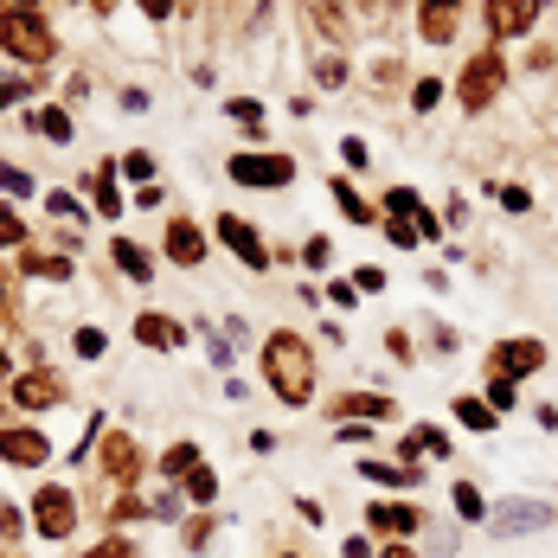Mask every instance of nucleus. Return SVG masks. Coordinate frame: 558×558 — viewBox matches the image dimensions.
<instances>
[{
	"instance_id": "nucleus-1",
	"label": "nucleus",
	"mask_w": 558,
	"mask_h": 558,
	"mask_svg": "<svg viewBox=\"0 0 558 558\" xmlns=\"http://www.w3.org/2000/svg\"><path fill=\"white\" fill-rule=\"evenodd\" d=\"M264 379H270V391L289 411L315 404V353H308V340L295 335V328H277V335L264 340Z\"/></svg>"
},
{
	"instance_id": "nucleus-2",
	"label": "nucleus",
	"mask_w": 558,
	"mask_h": 558,
	"mask_svg": "<svg viewBox=\"0 0 558 558\" xmlns=\"http://www.w3.org/2000/svg\"><path fill=\"white\" fill-rule=\"evenodd\" d=\"M507 97V52L501 46H475L456 71V104L462 116H488Z\"/></svg>"
},
{
	"instance_id": "nucleus-3",
	"label": "nucleus",
	"mask_w": 558,
	"mask_h": 558,
	"mask_svg": "<svg viewBox=\"0 0 558 558\" xmlns=\"http://www.w3.org/2000/svg\"><path fill=\"white\" fill-rule=\"evenodd\" d=\"M0 52L20 64H52L58 33L46 26V13H0Z\"/></svg>"
},
{
	"instance_id": "nucleus-4",
	"label": "nucleus",
	"mask_w": 558,
	"mask_h": 558,
	"mask_svg": "<svg viewBox=\"0 0 558 558\" xmlns=\"http://www.w3.org/2000/svg\"><path fill=\"white\" fill-rule=\"evenodd\" d=\"M546 360H553V347L539 335H501L488 347V373H501V379H533V373H546Z\"/></svg>"
},
{
	"instance_id": "nucleus-5",
	"label": "nucleus",
	"mask_w": 558,
	"mask_h": 558,
	"mask_svg": "<svg viewBox=\"0 0 558 558\" xmlns=\"http://www.w3.org/2000/svg\"><path fill=\"white\" fill-rule=\"evenodd\" d=\"M225 173L238 180V186H264V193H277L295 180V155H282V148H251V155H231Z\"/></svg>"
},
{
	"instance_id": "nucleus-6",
	"label": "nucleus",
	"mask_w": 558,
	"mask_h": 558,
	"mask_svg": "<svg viewBox=\"0 0 558 558\" xmlns=\"http://www.w3.org/2000/svg\"><path fill=\"white\" fill-rule=\"evenodd\" d=\"M546 0H482V26H488V46H513L539 26Z\"/></svg>"
},
{
	"instance_id": "nucleus-7",
	"label": "nucleus",
	"mask_w": 558,
	"mask_h": 558,
	"mask_svg": "<svg viewBox=\"0 0 558 558\" xmlns=\"http://www.w3.org/2000/svg\"><path fill=\"white\" fill-rule=\"evenodd\" d=\"M213 238H219L244 270H270V264H277V251H264V231H257V225H244L238 213H219V219H213Z\"/></svg>"
},
{
	"instance_id": "nucleus-8",
	"label": "nucleus",
	"mask_w": 558,
	"mask_h": 558,
	"mask_svg": "<svg viewBox=\"0 0 558 558\" xmlns=\"http://www.w3.org/2000/svg\"><path fill=\"white\" fill-rule=\"evenodd\" d=\"M33 533H39V539H71V533H77V495L58 488V482H46V488L33 495Z\"/></svg>"
},
{
	"instance_id": "nucleus-9",
	"label": "nucleus",
	"mask_w": 558,
	"mask_h": 558,
	"mask_svg": "<svg viewBox=\"0 0 558 558\" xmlns=\"http://www.w3.org/2000/svg\"><path fill=\"white\" fill-rule=\"evenodd\" d=\"M0 462H13V469H46V462H52V437L33 430V424H0Z\"/></svg>"
},
{
	"instance_id": "nucleus-10",
	"label": "nucleus",
	"mask_w": 558,
	"mask_h": 558,
	"mask_svg": "<svg viewBox=\"0 0 558 558\" xmlns=\"http://www.w3.org/2000/svg\"><path fill=\"white\" fill-rule=\"evenodd\" d=\"M366 526H373L379 539H411V533L424 526V507H411L404 495H379V501L366 507Z\"/></svg>"
},
{
	"instance_id": "nucleus-11",
	"label": "nucleus",
	"mask_w": 558,
	"mask_h": 558,
	"mask_svg": "<svg viewBox=\"0 0 558 558\" xmlns=\"http://www.w3.org/2000/svg\"><path fill=\"white\" fill-rule=\"evenodd\" d=\"M58 398H64V379L46 373V366H33V373H13V379H7V404H20V411H52Z\"/></svg>"
},
{
	"instance_id": "nucleus-12",
	"label": "nucleus",
	"mask_w": 558,
	"mask_h": 558,
	"mask_svg": "<svg viewBox=\"0 0 558 558\" xmlns=\"http://www.w3.org/2000/svg\"><path fill=\"white\" fill-rule=\"evenodd\" d=\"M553 520H558V507H546V501H501L488 513V533H501V539H513V533H546Z\"/></svg>"
},
{
	"instance_id": "nucleus-13",
	"label": "nucleus",
	"mask_w": 558,
	"mask_h": 558,
	"mask_svg": "<svg viewBox=\"0 0 558 558\" xmlns=\"http://www.w3.org/2000/svg\"><path fill=\"white\" fill-rule=\"evenodd\" d=\"M97 462H104V475H110V482L129 488V482L142 475V444H135L129 430H104V437H97Z\"/></svg>"
},
{
	"instance_id": "nucleus-14",
	"label": "nucleus",
	"mask_w": 558,
	"mask_h": 558,
	"mask_svg": "<svg viewBox=\"0 0 558 558\" xmlns=\"http://www.w3.org/2000/svg\"><path fill=\"white\" fill-rule=\"evenodd\" d=\"M206 225L199 219H168V238H161V251H168V264H180V270H199L206 264Z\"/></svg>"
},
{
	"instance_id": "nucleus-15",
	"label": "nucleus",
	"mask_w": 558,
	"mask_h": 558,
	"mask_svg": "<svg viewBox=\"0 0 558 558\" xmlns=\"http://www.w3.org/2000/svg\"><path fill=\"white\" fill-rule=\"evenodd\" d=\"M328 411H335V424H386L398 404H391L386 391H340Z\"/></svg>"
},
{
	"instance_id": "nucleus-16",
	"label": "nucleus",
	"mask_w": 558,
	"mask_h": 558,
	"mask_svg": "<svg viewBox=\"0 0 558 558\" xmlns=\"http://www.w3.org/2000/svg\"><path fill=\"white\" fill-rule=\"evenodd\" d=\"M417 39H424V46H456V39H462V7H430V0H417Z\"/></svg>"
},
{
	"instance_id": "nucleus-17",
	"label": "nucleus",
	"mask_w": 558,
	"mask_h": 558,
	"mask_svg": "<svg viewBox=\"0 0 558 558\" xmlns=\"http://www.w3.org/2000/svg\"><path fill=\"white\" fill-rule=\"evenodd\" d=\"M449 411H456V424H462V430H475V437H495V430H501V411H495L482 391H456V398H449Z\"/></svg>"
},
{
	"instance_id": "nucleus-18",
	"label": "nucleus",
	"mask_w": 558,
	"mask_h": 558,
	"mask_svg": "<svg viewBox=\"0 0 558 558\" xmlns=\"http://www.w3.org/2000/svg\"><path fill=\"white\" fill-rule=\"evenodd\" d=\"M360 475H366V482H379V488H398V495L424 488V462H379V456H366V462H360Z\"/></svg>"
},
{
	"instance_id": "nucleus-19",
	"label": "nucleus",
	"mask_w": 558,
	"mask_h": 558,
	"mask_svg": "<svg viewBox=\"0 0 558 558\" xmlns=\"http://www.w3.org/2000/svg\"><path fill=\"white\" fill-rule=\"evenodd\" d=\"M328 193H335V206H340V219H353V225H386V213H379V199H366L347 173H335L328 180Z\"/></svg>"
},
{
	"instance_id": "nucleus-20",
	"label": "nucleus",
	"mask_w": 558,
	"mask_h": 558,
	"mask_svg": "<svg viewBox=\"0 0 558 558\" xmlns=\"http://www.w3.org/2000/svg\"><path fill=\"white\" fill-rule=\"evenodd\" d=\"M135 340L155 347V353H180V347H186V328L168 322V315H135Z\"/></svg>"
},
{
	"instance_id": "nucleus-21",
	"label": "nucleus",
	"mask_w": 558,
	"mask_h": 558,
	"mask_svg": "<svg viewBox=\"0 0 558 558\" xmlns=\"http://www.w3.org/2000/svg\"><path fill=\"white\" fill-rule=\"evenodd\" d=\"M449 507H456V520H469V526H488V495H482V482H469V475H456V488H449Z\"/></svg>"
},
{
	"instance_id": "nucleus-22",
	"label": "nucleus",
	"mask_w": 558,
	"mask_h": 558,
	"mask_svg": "<svg viewBox=\"0 0 558 558\" xmlns=\"http://www.w3.org/2000/svg\"><path fill=\"white\" fill-rule=\"evenodd\" d=\"M110 257H116V270H122L129 282H155V257H148V251H142L135 238H116Z\"/></svg>"
},
{
	"instance_id": "nucleus-23",
	"label": "nucleus",
	"mask_w": 558,
	"mask_h": 558,
	"mask_svg": "<svg viewBox=\"0 0 558 558\" xmlns=\"http://www.w3.org/2000/svg\"><path fill=\"white\" fill-rule=\"evenodd\" d=\"M90 213H97V219H116V213H122V193H116V168H97V173H90Z\"/></svg>"
},
{
	"instance_id": "nucleus-24",
	"label": "nucleus",
	"mask_w": 558,
	"mask_h": 558,
	"mask_svg": "<svg viewBox=\"0 0 558 558\" xmlns=\"http://www.w3.org/2000/svg\"><path fill=\"white\" fill-rule=\"evenodd\" d=\"M180 495H186L193 507H213V501H219V475L199 462V469H186V475H180Z\"/></svg>"
},
{
	"instance_id": "nucleus-25",
	"label": "nucleus",
	"mask_w": 558,
	"mask_h": 558,
	"mask_svg": "<svg viewBox=\"0 0 558 558\" xmlns=\"http://www.w3.org/2000/svg\"><path fill=\"white\" fill-rule=\"evenodd\" d=\"M488 199H495L501 213H513V219H526V213H533V186H520V180H495V186H488Z\"/></svg>"
},
{
	"instance_id": "nucleus-26",
	"label": "nucleus",
	"mask_w": 558,
	"mask_h": 558,
	"mask_svg": "<svg viewBox=\"0 0 558 558\" xmlns=\"http://www.w3.org/2000/svg\"><path fill=\"white\" fill-rule=\"evenodd\" d=\"M417 206H424V199H417V186H411V180H398V186L379 193V213H386V219H411Z\"/></svg>"
},
{
	"instance_id": "nucleus-27",
	"label": "nucleus",
	"mask_w": 558,
	"mask_h": 558,
	"mask_svg": "<svg viewBox=\"0 0 558 558\" xmlns=\"http://www.w3.org/2000/svg\"><path fill=\"white\" fill-rule=\"evenodd\" d=\"M26 129L52 135V142H71V110H58V104H46V110H26Z\"/></svg>"
},
{
	"instance_id": "nucleus-28",
	"label": "nucleus",
	"mask_w": 558,
	"mask_h": 558,
	"mask_svg": "<svg viewBox=\"0 0 558 558\" xmlns=\"http://www.w3.org/2000/svg\"><path fill=\"white\" fill-rule=\"evenodd\" d=\"M199 462H206L199 444H168V449H161V475H168V482H180V475H186V469H199Z\"/></svg>"
},
{
	"instance_id": "nucleus-29",
	"label": "nucleus",
	"mask_w": 558,
	"mask_h": 558,
	"mask_svg": "<svg viewBox=\"0 0 558 558\" xmlns=\"http://www.w3.org/2000/svg\"><path fill=\"white\" fill-rule=\"evenodd\" d=\"M20 270H26V277H46V282H71V257H39V251H26Z\"/></svg>"
},
{
	"instance_id": "nucleus-30",
	"label": "nucleus",
	"mask_w": 558,
	"mask_h": 558,
	"mask_svg": "<svg viewBox=\"0 0 558 558\" xmlns=\"http://www.w3.org/2000/svg\"><path fill=\"white\" fill-rule=\"evenodd\" d=\"M482 398L501 411V417H513V404H520V379H501V373H488V386H482Z\"/></svg>"
},
{
	"instance_id": "nucleus-31",
	"label": "nucleus",
	"mask_w": 558,
	"mask_h": 558,
	"mask_svg": "<svg viewBox=\"0 0 558 558\" xmlns=\"http://www.w3.org/2000/svg\"><path fill=\"white\" fill-rule=\"evenodd\" d=\"M411 444H417V456H456L449 430H437V424H417V430H411Z\"/></svg>"
},
{
	"instance_id": "nucleus-32",
	"label": "nucleus",
	"mask_w": 558,
	"mask_h": 558,
	"mask_svg": "<svg viewBox=\"0 0 558 558\" xmlns=\"http://www.w3.org/2000/svg\"><path fill=\"white\" fill-rule=\"evenodd\" d=\"M437 104H444V77H417V84H411V110L430 116Z\"/></svg>"
},
{
	"instance_id": "nucleus-33",
	"label": "nucleus",
	"mask_w": 558,
	"mask_h": 558,
	"mask_svg": "<svg viewBox=\"0 0 558 558\" xmlns=\"http://www.w3.org/2000/svg\"><path fill=\"white\" fill-rule=\"evenodd\" d=\"M71 347H77V360H104V353H110V335H104V328H77Z\"/></svg>"
},
{
	"instance_id": "nucleus-34",
	"label": "nucleus",
	"mask_w": 558,
	"mask_h": 558,
	"mask_svg": "<svg viewBox=\"0 0 558 558\" xmlns=\"http://www.w3.org/2000/svg\"><path fill=\"white\" fill-rule=\"evenodd\" d=\"M116 173H129L135 186H148V180H155V155H142V148H135V155H122V161H116Z\"/></svg>"
},
{
	"instance_id": "nucleus-35",
	"label": "nucleus",
	"mask_w": 558,
	"mask_h": 558,
	"mask_svg": "<svg viewBox=\"0 0 558 558\" xmlns=\"http://www.w3.org/2000/svg\"><path fill=\"white\" fill-rule=\"evenodd\" d=\"M302 264H308V270H328V264H335V244H328V238L315 231V238L302 244Z\"/></svg>"
},
{
	"instance_id": "nucleus-36",
	"label": "nucleus",
	"mask_w": 558,
	"mask_h": 558,
	"mask_svg": "<svg viewBox=\"0 0 558 558\" xmlns=\"http://www.w3.org/2000/svg\"><path fill=\"white\" fill-rule=\"evenodd\" d=\"M379 231H386V238L398 244V251H417V244H424V238H417V225H411V219H386Z\"/></svg>"
},
{
	"instance_id": "nucleus-37",
	"label": "nucleus",
	"mask_w": 558,
	"mask_h": 558,
	"mask_svg": "<svg viewBox=\"0 0 558 558\" xmlns=\"http://www.w3.org/2000/svg\"><path fill=\"white\" fill-rule=\"evenodd\" d=\"M386 353L398 360V366H411V360H417V340L404 335V328H386Z\"/></svg>"
},
{
	"instance_id": "nucleus-38",
	"label": "nucleus",
	"mask_w": 558,
	"mask_h": 558,
	"mask_svg": "<svg viewBox=\"0 0 558 558\" xmlns=\"http://www.w3.org/2000/svg\"><path fill=\"white\" fill-rule=\"evenodd\" d=\"M0 251H26V225L0 206Z\"/></svg>"
},
{
	"instance_id": "nucleus-39",
	"label": "nucleus",
	"mask_w": 558,
	"mask_h": 558,
	"mask_svg": "<svg viewBox=\"0 0 558 558\" xmlns=\"http://www.w3.org/2000/svg\"><path fill=\"white\" fill-rule=\"evenodd\" d=\"M180 539H186V553H199V546L213 539V513H199V520H186V526H180Z\"/></svg>"
},
{
	"instance_id": "nucleus-40",
	"label": "nucleus",
	"mask_w": 558,
	"mask_h": 558,
	"mask_svg": "<svg viewBox=\"0 0 558 558\" xmlns=\"http://www.w3.org/2000/svg\"><path fill=\"white\" fill-rule=\"evenodd\" d=\"M411 225H417V238H424V244H437V238H444V219H437L430 206H417V213H411Z\"/></svg>"
},
{
	"instance_id": "nucleus-41",
	"label": "nucleus",
	"mask_w": 558,
	"mask_h": 558,
	"mask_svg": "<svg viewBox=\"0 0 558 558\" xmlns=\"http://www.w3.org/2000/svg\"><path fill=\"white\" fill-rule=\"evenodd\" d=\"M77 558H135V546L129 539H97V546H84Z\"/></svg>"
},
{
	"instance_id": "nucleus-42",
	"label": "nucleus",
	"mask_w": 558,
	"mask_h": 558,
	"mask_svg": "<svg viewBox=\"0 0 558 558\" xmlns=\"http://www.w3.org/2000/svg\"><path fill=\"white\" fill-rule=\"evenodd\" d=\"M225 116H238V122H251V129H257V122H264V104H257V97H231Z\"/></svg>"
},
{
	"instance_id": "nucleus-43",
	"label": "nucleus",
	"mask_w": 558,
	"mask_h": 558,
	"mask_svg": "<svg viewBox=\"0 0 558 558\" xmlns=\"http://www.w3.org/2000/svg\"><path fill=\"white\" fill-rule=\"evenodd\" d=\"M340 161H347V168L360 173V168H366V161H373V148H366L360 135H347V142H340Z\"/></svg>"
},
{
	"instance_id": "nucleus-44",
	"label": "nucleus",
	"mask_w": 558,
	"mask_h": 558,
	"mask_svg": "<svg viewBox=\"0 0 558 558\" xmlns=\"http://www.w3.org/2000/svg\"><path fill=\"white\" fill-rule=\"evenodd\" d=\"M186 495H180V488H168V495H155V507H148V513H155V520H180V513H186Z\"/></svg>"
},
{
	"instance_id": "nucleus-45",
	"label": "nucleus",
	"mask_w": 558,
	"mask_h": 558,
	"mask_svg": "<svg viewBox=\"0 0 558 558\" xmlns=\"http://www.w3.org/2000/svg\"><path fill=\"white\" fill-rule=\"evenodd\" d=\"M315 77H322L328 90H340V84H347V58H322V64H315Z\"/></svg>"
},
{
	"instance_id": "nucleus-46",
	"label": "nucleus",
	"mask_w": 558,
	"mask_h": 558,
	"mask_svg": "<svg viewBox=\"0 0 558 558\" xmlns=\"http://www.w3.org/2000/svg\"><path fill=\"white\" fill-rule=\"evenodd\" d=\"M353 289H360V295H379V289H386V270H379V264H366V270H353Z\"/></svg>"
},
{
	"instance_id": "nucleus-47",
	"label": "nucleus",
	"mask_w": 558,
	"mask_h": 558,
	"mask_svg": "<svg viewBox=\"0 0 558 558\" xmlns=\"http://www.w3.org/2000/svg\"><path fill=\"white\" fill-rule=\"evenodd\" d=\"M46 213H58V219H84V206H77L71 193H46Z\"/></svg>"
},
{
	"instance_id": "nucleus-48",
	"label": "nucleus",
	"mask_w": 558,
	"mask_h": 558,
	"mask_svg": "<svg viewBox=\"0 0 558 558\" xmlns=\"http://www.w3.org/2000/svg\"><path fill=\"white\" fill-rule=\"evenodd\" d=\"M0 193H20V199H33V180L20 168H0Z\"/></svg>"
},
{
	"instance_id": "nucleus-49",
	"label": "nucleus",
	"mask_w": 558,
	"mask_h": 558,
	"mask_svg": "<svg viewBox=\"0 0 558 558\" xmlns=\"http://www.w3.org/2000/svg\"><path fill=\"white\" fill-rule=\"evenodd\" d=\"M328 308H360V289L353 282H328Z\"/></svg>"
},
{
	"instance_id": "nucleus-50",
	"label": "nucleus",
	"mask_w": 558,
	"mask_h": 558,
	"mask_svg": "<svg viewBox=\"0 0 558 558\" xmlns=\"http://www.w3.org/2000/svg\"><path fill=\"white\" fill-rule=\"evenodd\" d=\"M340 558H379V553H373L366 533H347V539H340Z\"/></svg>"
},
{
	"instance_id": "nucleus-51",
	"label": "nucleus",
	"mask_w": 558,
	"mask_h": 558,
	"mask_svg": "<svg viewBox=\"0 0 558 558\" xmlns=\"http://www.w3.org/2000/svg\"><path fill=\"white\" fill-rule=\"evenodd\" d=\"M142 513H148V501H142V495H122V501L110 507V520H142Z\"/></svg>"
},
{
	"instance_id": "nucleus-52",
	"label": "nucleus",
	"mask_w": 558,
	"mask_h": 558,
	"mask_svg": "<svg viewBox=\"0 0 558 558\" xmlns=\"http://www.w3.org/2000/svg\"><path fill=\"white\" fill-rule=\"evenodd\" d=\"M20 97H33V84H13V77H0V116L13 110Z\"/></svg>"
},
{
	"instance_id": "nucleus-53",
	"label": "nucleus",
	"mask_w": 558,
	"mask_h": 558,
	"mask_svg": "<svg viewBox=\"0 0 558 558\" xmlns=\"http://www.w3.org/2000/svg\"><path fill=\"white\" fill-rule=\"evenodd\" d=\"M379 558H424V553H417L411 539H386V546H379Z\"/></svg>"
},
{
	"instance_id": "nucleus-54",
	"label": "nucleus",
	"mask_w": 558,
	"mask_h": 558,
	"mask_svg": "<svg viewBox=\"0 0 558 558\" xmlns=\"http://www.w3.org/2000/svg\"><path fill=\"white\" fill-rule=\"evenodd\" d=\"M13 533H20V507L0 501V539H13Z\"/></svg>"
},
{
	"instance_id": "nucleus-55",
	"label": "nucleus",
	"mask_w": 558,
	"mask_h": 558,
	"mask_svg": "<svg viewBox=\"0 0 558 558\" xmlns=\"http://www.w3.org/2000/svg\"><path fill=\"white\" fill-rule=\"evenodd\" d=\"M135 7H142L148 20H168V13H173V7H180V0H135Z\"/></svg>"
},
{
	"instance_id": "nucleus-56",
	"label": "nucleus",
	"mask_w": 558,
	"mask_h": 558,
	"mask_svg": "<svg viewBox=\"0 0 558 558\" xmlns=\"http://www.w3.org/2000/svg\"><path fill=\"white\" fill-rule=\"evenodd\" d=\"M206 353H213V366H231V347L219 335H206Z\"/></svg>"
},
{
	"instance_id": "nucleus-57",
	"label": "nucleus",
	"mask_w": 558,
	"mask_h": 558,
	"mask_svg": "<svg viewBox=\"0 0 558 558\" xmlns=\"http://www.w3.org/2000/svg\"><path fill=\"white\" fill-rule=\"evenodd\" d=\"M7 379H13V360H7V353H0V386H7Z\"/></svg>"
},
{
	"instance_id": "nucleus-58",
	"label": "nucleus",
	"mask_w": 558,
	"mask_h": 558,
	"mask_svg": "<svg viewBox=\"0 0 558 558\" xmlns=\"http://www.w3.org/2000/svg\"><path fill=\"white\" fill-rule=\"evenodd\" d=\"M0 328H7V289H0Z\"/></svg>"
},
{
	"instance_id": "nucleus-59",
	"label": "nucleus",
	"mask_w": 558,
	"mask_h": 558,
	"mask_svg": "<svg viewBox=\"0 0 558 558\" xmlns=\"http://www.w3.org/2000/svg\"><path fill=\"white\" fill-rule=\"evenodd\" d=\"M430 7H469V0H430Z\"/></svg>"
},
{
	"instance_id": "nucleus-60",
	"label": "nucleus",
	"mask_w": 558,
	"mask_h": 558,
	"mask_svg": "<svg viewBox=\"0 0 558 558\" xmlns=\"http://www.w3.org/2000/svg\"><path fill=\"white\" fill-rule=\"evenodd\" d=\"M0 424H7V404H0Z\"/></svg>"
},
{
	"instance_id": "nucleus-61",
	"label": "nucleus",
	"mask_w": 558,
	"mask_h": 558,
	"mask_svg": "<svg viewBox=\"0 0 558 558\" xmlns=\"http://www.w3.org/2000/svg\"><path fill=\"white\" fill-rule=\"evenodd\" d=\"M0 558H13V553H7V546H0Z\"/></svg>"
},
{
	"instance_id": "nucleus-62",
	"label": "nucleus",
	"mask_w": 558,
	"mask_h": 558,
	"mask_svg": "<svg viewBox=\"0 0 558 558\" xmlns=\"http://www.w3.org/2000/svg\"><path fill=\"white\" fill-rule=\"evenodd\" d=\"M282 558H302V553H282Z\"/></svg>"
},
{
	"instance_id": "nucleus-63",
	"label": "nucleus",
	"mask_w": 558,
	"mask_h": 558,
	"mask_svg": "<svg viewBox=\"0 0 558 558\" xmlns=\"http://www.w3.org/2000/svg\"><path fill=\"white\" fill-rule=\"evenodd\" d=\"M77 7H84V0H77Z\"/></svg>"
}]
</instances>
